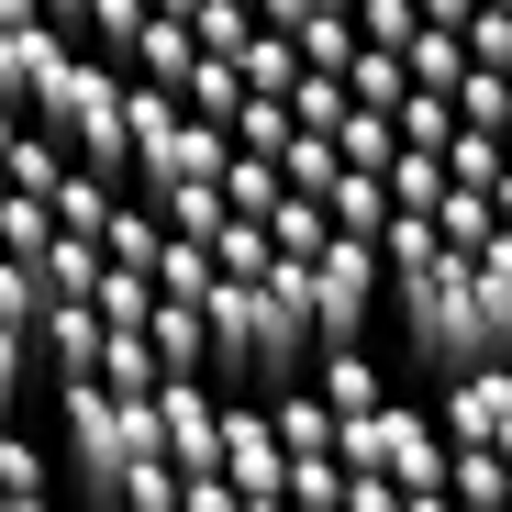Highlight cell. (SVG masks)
<instances>
[{
  "label": "cell",
  "instance_id": "cell-1",
  "mask_svg": "<svg viewBox=\"0 0 512 512\" xmlns=\"http://www.w3.org/2000/svg\"><path fill=\"white\" fill-rule=\"evenodd\" d=\"M56 435H67V479L90 501H179V457L156 435V390H112V379H56Z\"/></svg>",
  "mask_w": 512,
  "mask_h": 512
},
{
  "label": "cell",
  "instance_id": "cell-2",
  "mask_svg": "<svg viewBox=\"0 0 512 512\" xmlns=\"http://www.w3.org/2000/svg\"><path fill=\"white\" fill-rule=\"evenodd\" d=\"M334 446H346V468H379L401 501H457L446 490V412H423V401H379V412H346V435H334Z\"/></svg>",
  "mask_w": 512,
  "mask_h": 512
},
{
  "label": "cell",
  "instance_id": "cell-3",
  "mask_svg": "<svg viewBox=\"0 0 512 512\" xmlns=\"http://www.w3.org/2000/svg\"><path fill=\"white\" fill-rule=\"evenodd\" d=\"M223 479H234V501H290V446H279L268 390L223 401Z\"/></svg>",
  "mask_w": 512,
  "mask_h": 512
},
{
  "label": "cell",
  "instance_id": "cell-4",
  "mask_svg": "<svg viewBox=\"0 0 512 512\" xmlns=\"http://www.w3.org/2000/svg\"><path fill=\"white\" fill-rule=\"evenodd\" d=\"M435 412H446V446H501V457H512V357L457 368Z\"/></svg>",
  "mask_w": 512,
  "mask_h": 512
},
{
  "label": "cell",
  "instance_id": "cell-5",
  "mask_svg": "<svg viewBox=\"0 0 512 512\" xmlns=\"http://www.w3.org/2000/svg\"><path fill=\"white\" fill-rule=\"evenodd\" d=\"M67 56H78L67 23H0V101L34 112V101L56 90V67H67Z\"/></svg>",
  "mask_w": 512,
  "mask_h": 512
},
{
  "label": "cell",
  "instance_id": "cell-6",
  "mask_svg": "<svg viewBox=\"0 0 512 512\" xmlns=\"http://www.w3.org/2000/svg\"><path fill=\"white\" fill-rule=\"evenodd\" d=\"M101 301L90 290H56L45 301V323H34V346H45V379H101Z\"/></svg>",
  "mask_w": 512,
  "mask_h": 512
},
{
  "label": "cell",
  "instance_id": "cell-7",
  "mask_svg": "<svg viewBox=\"0 0 512 512\" xmlns=\"http://www.w3.org/2000/svg\"><path fill=\"white\" fill-rule=\"evenodd\" d=\"M312 390L334 412H379L390 401V368H379V334H357V346H312Z\"/></svg>",
  "mask_w": 512,
  "mask_h": 512
},
{
  "label": "cell",
  "instance_id": "cell-8",
  "mask_svg": "<svg viewBox=\"0 0 512 512\" xmlns=\"http://www.w3.org/2000/svg\"><path fill=\"white\" fill-rule=\"evenodd\" d=\"M145 334H156V368H201V379H212V323H201V301H179V290H156Z\"/></svg>",
  "mask_w": 512,
  "mask_h": 512
},
{
  "label": "cell",
  "instance_id": "cell-9",
  "mask_svg": "<svg viewBox=\"0 0 512 512\" xmlns=\"http://www.w3.org/2000/svg\"><path fill=\"white\" fill-rule=\"evenodd\" d=\"M123 123H134V167H145V156H167V134L190 123V101L167 90V78H145V67H134V78H123Z\"/></svg>",
  "mask_w": 512,
  "mask_h": 512
},
{
  "label": "cell",
  "instance_id": "cell-10",
  "mask_svg": "<svg viewBox=\"0 0 512 512\" xmlns=\"http://www.w3.org/2000/svg\"><path fill=\"white\" fill-rule=\"evenodd\" d=\"M323 212L346 223V234H379V223H390V167H357V156H346L334 190H323Z\"/></svg>",
  "mask_w": 512,
  "mask_h": 512
},
{
  "label": "cell",
  "instance_id": "cell-11",
  "mask_svg": "<svg viewBox=\"0 0 512 512\" xmlns=\"http://www.w3.org/2000/svg\"><path fill=\"white\" fill-rule=\"evenodd\" d=\"M123 67H145V78H167V90H179V78L201 67V34L179 23V12H145V34H134V56Z\"/></svg>",
  "mask_w": 512,
  "mask_h": 512
},
{
  "label": "cell",
  "instance_id": "cell-12",
  "mask_svg": "<svg viewBox=\"0 0 512 512\" xmlns=\"http://www.w3.org/2000/svg\"><path fill=\"white\" fill-rule=\"evenodd\" d=\"M401 67H412V90H457V78H468V34L457 23H423L401 45Z\"/></svg>",
  "mask_w": 512,
  "mask_h": 512
},
{
  "label": "cell",
  "instance_id": "cell-13",
  "mask_svg": "<svg viewBox=\"0 0 512 512\" xmlns=\"http://www.w3.org/2000/svg\"><path fill=\"white\" fill-rule=\"evenodd\" d=\"M34 379H45V346H34V323H0V423H23Z\"/></svg>",
  "mask_w": 512,
  "mask_h": 512
},
{
  "label": "cell",
  "instance_id": "cell-14",
  "mask_svg": "<svg viewBox=\"0 0 512 512\" xmlns=\"http://www.w3.org/2000/svg\"><path fill=\"white\" fill-rule=\"evenodd\" d=\"M45 256H23V245H0V323H45Z\"/></svg>",
  "mask_w": 512,
  "mask_h": 512
},
{
  "label": "cell",
  "instance_id": "cell-15",
  "mask_svg": "<svg viewBox=\"0 0 512 512\" xmlns=\"http://www.w3.org/2000/svg\"><path fill=\"white\" fill-rule=\"evenodd\" d=\"M446 490L457 501H512V457L501 446H446Z\"/></svg>",
  "mask_w": 512,
  "mask_h": 512
},
{
  "label": "cell",
  "instance_id": "cell-16",
  "mask_svg": "<svg viewBox=\"0 0 512 512\" xmlns=\"http://www.w3.org/2000/svg\"><path fill=\"white\" fill-rule=\"evenodd\" d=\"M45 490H56V457H45L34 435L0 423V501H45Z\"/></svg>",
  "mask_w": 512,
  "mask_h": 512
},
{
  "label": "cell",
  "instance_id": "cell-17",
  "mask_svg": "<svg viewBox=\"0 0 512 512\" xmlns=\"http://www.w3.org/2000/svg\"><path fill=\"white\" fill-rule=\"evenodd\" d=\"M346 90H357V101H379V112H401V90H412L401 45H357V56H346Z\"/></svg>",
  "mask_w": 512,
  "mask_h": 512
},
{
  "label": "cell",
  "instance_id": "cell-18",
  "mask_svg": "<svg viewBox=\"0 0 512 512\" xmlns=\"http://www.w3.org/2000/svg\"><path fill=\"white\" fill-rule=\"evenodd\" d=\"M179 101H190V112H212V123H234V101H245V67H234V56H212V45H201V67H190V78H179Z\"/></svg>",
  "mask_w": 512,
  "mask_h": 512
},
{
  "label": "cell",
  "instance_id": "cell-19",
  "mask_svg": "<svg viewBox=\"0 0 512 512\" xmlns=\"http://www.w3.org/2000/svg\"><path fill=\"white\" fill-rule=\"evenodd\" d=\"M435 223H446V245H479L501 212H490V190L479 179H446V201H435Z\"/></svg>",
  "mask_w": 512,
  "mask_h": 512
},
{
  "label": "cell",
  "instance_id": "cell-20",
  "mask_svg": "<svg viewBox=\"0 0 512 512\" xmlns=\"http://www.w3.org/2000/svg\"><path fill=\"white\" fill-rule=\"evenodd\" d=\"M145 12H156V0H90V34H78V45H101V56H134Z\"/></svg>",
  "mask_w": 512,
  "mask_h": 512
},
{
  "label": "cell",
  "instance_id": "cell-21",
  "mask_svg": "<svg viewBox=\"0 0 512 512\" xmlns=\"http://www.w3.org/2000/svg\"><path fill=\"white\" fill-rule=\"evenodd\" d=\"M190 34H201L212 56H234V45L256 34V0H201V12H190Z\"/></svg>",
  "mask_w": 512,
  "mask_h": 512
},
{
  "label": "cell",
  "instance_id": "cell-22",
  "mask_svg": "<svg viewBox=\"0 0 512 512\" xmlns=\"http://www.w3.org/2000/svg\"><path fill=\"white\" fill-rule=\"evenodd\" d=\"M468 67H512V0H479L468 12Z\"/></svg>",
  "mask_w": 512,
  "mask_h": 512
},
{
  "label": "cell",
  "instance_id": "cell-23",
  "mask_svg": "<svg viewBox=\"0 0 512 512\" xmlns=\"http://www.w3.org/2000/svg\"><path fill=\"white\" fill-rule=\"evenodd\" d=\"M357 34L368 45H412L423 34V0H357Z\"/></svg>",
  "mask_w": 512,
  "mask_h": 512
},
{
  "label": "cell",
  "instance_id": "cell-24",
  "mask_svg": "<svg viewBox=\"0 0 512 512\" xmlns=\"http://www.w3.org/2000/svg\"><path fill=\"white\" fill-rule=\"evenodd\" d=\"M301 12H346V0H256V23H301Z\"/></svg>",
  "mask_w": 512,
  "mask_h": 512
},
{
  "label": "cell",
  "instance_id": "cell-25",
  "mask_svg": "<svg viewBox=\"0 0 512 512\" xmlns=\"http://www.w3.org/2000/svg\"><path fill=\"white\" fill-rule=\"evenodd\" d=\"M468 12H479V0H423V23H457V34H468Z\"/></svg>",
  "mask_w": 512,
  "mask_h": 512
},
{
  "label": "cell",
  "instance_id": "cell-26",
  "mask_svg": "<svg viewBox=\"0 0 512 512\" xmlns=\"http://www.w3.org/2000/svg\"><path fill=\"white\" fill-rule=\"evenodd\" d=\"M45 23H67V34H90V0H45Z\"/></svg>",
  "mask_w": 512,
  "mask_h": 512
},
{
  "label": "cell",
  "instance_id": "cell-27",
  "mask_svg": "<svg viewBox=\"0 0 512 512\" xmlns=\"http://www.w3.org/2000/svg\"><path fill=\"white\" fill-rule=\"evenodd\" d=\"M490 212H501V223H512V156H501V179H490Z\"/></svg>",
  "mask_w": 512,
  "mask_h": 512
},
{
  "label": "cell",
  "instance_id": "cell-28",
  "mask_svg": "<svg viewBox=\"0 0 512 512\" xmlns=\"http://www.w3.org/2000/svg\"><path fill=\"white\" fill-rule=\"evenodd\" d=\"M0 23H45V0H0Z\"/></svg>",
  "mask_w": 512,
  "mask_h": 512
},
{
  "label": "cell",
  "instance_id": "cell-29",
  "mask_svg": "<svg viewBox=\"0 0 512 512\" xmlns=\"http://www.w3.org/2000/svg\"><path fill=\"white\" fill-rule=\"evenodd\" d=\"M156 12H179V23H190V12H201V0H156Z\"/></svg>",
  "mask_w": 512,
  "mask_h": 512
},
{
  "label": "cell",
  "instance_id": "cell-30",
  "mask_svg": "<svg viewBox=\"0 0 512 512\" xmlns=\"http://www.w3.org/2000/svg\"><path fill=\"white\" fill-rule=\"evenodd\" d=\"M0 190H12V167H0Z\"/></svg>",
  "mask_w": 512,
  "mask_h": 512
}]
</instances>
